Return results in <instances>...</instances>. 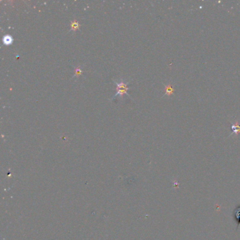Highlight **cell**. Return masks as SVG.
Masks as SVG:
<instances>
[{"instance_id": "1", "label": "cell", "mask_w": 240, "mask_h": 240, "mask_svg": "<svg viewBox=\"0 0 240 240\" xmlns=\"http://www.w3.org/2000/svg\"><path fill=\"white\" fill-rule=\"evenodd\" d=\"M114 82H115L116 86H117V89H117V92H116L113 97H112L111 99H113L118 95H120L121 98L123 97V95H127V96H130L128 94H127V90H128L127 85H128V82H125L123 80H120V81L118 82L116 81H114Z\"/></svg>"}, {"instance_id": "2", "label": "cell", "mask_w": 240, "mask_h": 240, "mask_svg": "<svg viewBox=\"0 0 240 240\" xmlns=\"http://www.w3.org/2000/svg\"><path fill=\"white\" fill-rule=\"evenodd\" d=\"M232 216L233 218L235 219V222H236L237 224V228H238L239 226L240 225V205L237 206V207L235 208L234 210H233Z\"/></svg>"}, {"instance_id": "3", "label": "cell", "mask_w": 240, "mask_h": 240, "mask_svg": "<svg viewBox=\"0 0 240 240\" xmlns=\"http://www.w3.org/2000/svg\"><path fill=\"white\" fill-rule=\"evenodd\" d=\"M13 41V37L9 36V35H5L3 38L4 44H6V45H9L10 44H12Z\"/></svg>"}, {"instance_id": "4", "label": "cell", "mask_w": 240, "mask_h": 240, "mask_svg": "<svg viewBox=\"0 0 240 240\" xmlns=\"http://www.w3.org/2000/svg\"><path fill=\"white\" fill-rule=\"evenodd\" d=\"M165 95H172V94H173L174 89H173V87L171 86V85H165Z\"/></svg>"}, {"instance_id": "5", "label": "cell", "mask_w": 240, "mask_h": 240, "mask_svg": "<svg viewBox=\"0 0 240 240\" xmlns=\"http://www.w3.org/2000/svg\"><path fill=\"white\" fill-rule=\"evenodd\" d=\"M232 133H238L240 132V125L237 123H233L232 125Z\"/></svg>"}, {"instance_id": "6", "label": "cell", "mask_w": 240, "mask_h": 240, "mask_svg": "<svg viewBox=\"0 0 240 240\" xmlns=\"http://www.w3.org/2000/svg\"><path fill=\"white\" fill-rule=\"evenodd\" d=\"M79 26H80L79 23H78L77 21H72V23H71V30H77V29L79 28Z\"/></svg>"}, {"instance_id": "7", "label": "cell", "mask_w": 240, "mask_h": 240, "mask_svg": "<svg viewBox=\"0 0 240 240\" xmlns=\"http://www.w3.org/2000/svg\"><path fill=\"white\" fill-rule=\"evenodd\" d=\"M82 73V70L80 69V68H77L75 69V75H74V77L75 76H79L80 75H81Z\"/></svg>"}]
</instances>
